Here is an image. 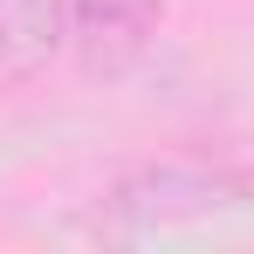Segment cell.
Wrapping results in <instances>:
<instances>
[{
  "label": "cell",
  "instance_id": "cell-3",
  "mask_svg": "<svg viewBox=\"0 0 254 254\" xmlns=\"http://www.w3.org/2000/svg\"><path fill=\"white\" fill-rule=\"evenodd\" d=\"M69 48V0H0V89L42 76Z\"/></svg>",
  "mask_w": 254,
  "mask_h": 254
},
{
  "label": "cell",
  "instance_id": "cell-1",
  "mask_svg": "<svg viewBox=\"0 0 254 254\" xmlns=\"http://www.w3.org/2000/svg\"><path fill=\"white\" fill-rule=\"evenodd\" d=\"M241 199V186L227 172H206V165H144L117 179L110 206L124 213L130 227H179V220H213Z\"/></svg>",
  "mask_w": 254,
  "mask_h": 254
},
{
  "label": "cell",
  "instance_id": "cell-2",
  "mask_svg": "<svg viewBox=\"0 0 254 254\" xmlns=\"http://www.w3.org/2000/svg\"><path fill=\"white\" fill-rule=\"evenodd\" d=\"M165 28V0H69V48L89 76H124Z\"/></svg>",
  "mask_w": 254,
  "mask_h": 254
}]
</instances>
